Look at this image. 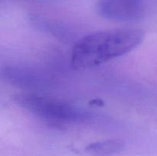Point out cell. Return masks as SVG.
Masks as SVG:
<instances>
[{
    "label": "cell",
    "mask_w": 157,
    "mask_h": 156,
    "mask_svg": "<svg viewBox=\"0 0 157 156\" xmlns=\"http://www.w3.org/2000/svg\"><path fill=\"white\" fill-rule=\"evenodd\" d=\"M144 32L136 28L100 31L83 37L74 46L71 65L75 70H87L123 56L137 47Z\"/></svg>",
    "instance_id": "obj_1"
},
{
    "label": "cell",
    "mask_w": 157,
    "mask_h": 156,
    "mask_svg": "<svg viewBox=\"0 0 157 156\" xmlns=\"http://www.w3.org/2000/svg\"><path fill=\"white\" fill-rule=\"evenodd\" d=\"M124 146L123 141L109 139L89 144L85 147L84 151L91 156H109L122 151Z\"/></svg>",
    "instance_id": "obj_5"
},
{
    "label": "cell",
    "mask_w": 157,
    "mask_h": 156,
    "mask_svg": "<svg viewBox=\"0 0 157 156\" xmlns=\"http://www.w3.org/2000/svg\"><path fill=\"white\" fill-rule=\"evenodd\" d=\"M15 101L19 106L52 123H75L90 117V113L81 107L48 96L21 94L15 96Z\"/></svg>",
    "instance_id": "obj_2"
},
{
    "label": "cell",
    "mask_w": 157,
    "mask_h": 156,
    "mask_svg": "<svg viewBox=\"0 0 157 156\" xmlns=\"http://www.w3.org/2000/svg\"><path fill=\"white\" fill-rule=\"evenodd\" d=\"M97 10L102 18L117 22H130L141 18L144 0H98Z\"/></svg>",
    "instance_id": "obj_3"
},
{
    "label": "cell",
    "mask_w": 157,
    "mask_h": 156,
    "mask_svg": "<svg viewBox=\"0 0 157 156\" xmlns=\"http://www.w3.org/2000/svg\"><path fill=\"white\" fill-rule=\"evenodd\" d=\"M28 1L40 2H55L60 1V0H28Z\"/></svg>",
    "instance_id": "obj_6"
},
{
    "label": "cell",
    "mask_w": 157,
    "mask_h": 156,
    "mask_svg": "<svg viewBox=\"0 0 157 156\" xmlns=\"http://www.w3.org/2000/svg\"><path fill=\"white\" fill-rule=\"evenodd\" d=\"M6 80L23 88H40L48 84V78L38 71L20 67H7L2 71Z\"/></svg>",
    "instance_id": "obj_4"
}]
</instances>
